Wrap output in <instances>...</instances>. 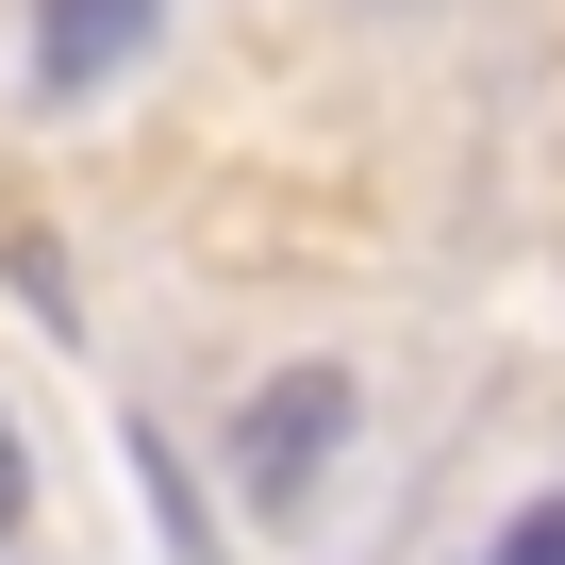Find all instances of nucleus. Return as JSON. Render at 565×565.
<instances>
[{
	"label": "nucleus",
	"mask_w": 565,
	"mask_h": 565,
	"mask_svg": "<svg viewBox=\"0 0 565 565\" xmlns=\"http://www.w3.org/2000/svg\"><path fill=\"white\" fill-rule=\"evenodd\" d=\"M18 499H34V482H18V416H0V532H18Z\"/></svg>",
	"instance_id": "20e7f679"
},
{
	"label": "nucleus",
	"mask_w": 565,
	"mask_h": 565,
	"mask_svg": "<svg viewBox=\"0 0 565 565\" xmlns=\"http://www.w3.org/2000/svg\"><path fill=\"white\" fill-rule=\"evenodd\" d=\"M333 433H350V383H333V366H282V383L233 416V466H249V499L282 515V499L317 482V449H333Z\"/></svg>",
	"instance_id": "f257e3e1"
},
{
	"label": "nucleus",
	"mask_w": 565,
	"mask_h": 565,
	"mask_svg": "<svg viewBox=\"0 0 565 565\" xmlns=\"http://www.w3.org/2000/svg\"><path fill=\"white\" fill-rule=\"evenodd\" d=\"M482 565H565V499H532V515H515V532H499Z\"/></svg>",
	"instance_id": "7ed1b4c3"
},
{
	"label": "nucleus",
	"mask_w": 565,
	"mask_h": 565,
	"mask_svg": "<svg viewBox=\"0 0 565 565\" xmlns=\"http://www.w3.org/2000/svg\"><path fill=\"white\" fill-rule=\"evenodd\" d=\"M150 18H167V0H34V84H51V100H100V84L150 51Z\"/></svg>",
	"instance_id": "f03ea898"
}]
</instances>
